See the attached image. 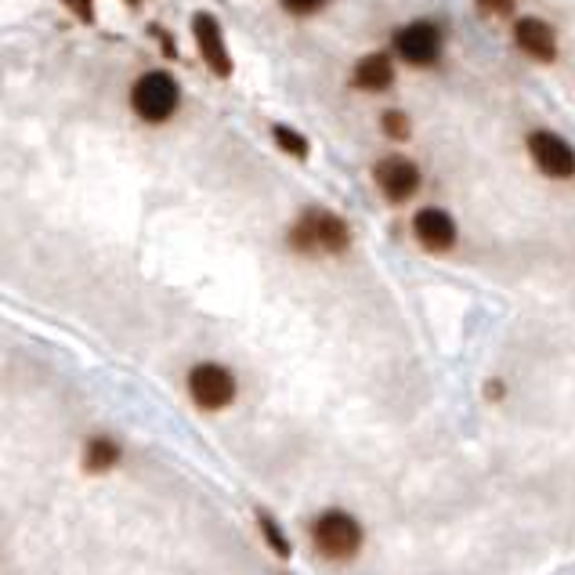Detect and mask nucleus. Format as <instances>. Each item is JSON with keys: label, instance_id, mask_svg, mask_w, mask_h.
Here are the masks:
<instances>
[{"label": "nucleus", "instance_id": "18", "mask_svg": "<svg viewBox=\"0 0 575 575\" xmlns=\"http://www.w3.org/2000/svg\"><path fill=\"white\" fill-rule=\"evenodd\" d=\"M283 4L293 11V15H312V11H319L326 0H283Z\"/></svg>", "mask_w": 575, "mask_h": 575}, {"label": "nucleus", "instance_id": "9", "mask_svg": "<svg viewBox=\"0 0 575 575\" xmlns=\"http://www.w3.org/2000/svg\"><path fill=\"white\" fill-rule=\"evenodd\" d=\"M413 232L416 239H420V246L431 250V254H445V250L456 243V221L438 207L420 210V214L413 217Z\"/></svg>", "mask_w": 575, "mask_h": 575}, {"label": "nucleus", "instance_id": "19", "mask_svg": "<svg viewBox=\"0 0 575 575\" xmlns=\"http://www.w3.org/2000/svg\"><path fill=\"white\" fill-rule=\"evenodd\" d=\"M131 4H134V0H131Z\"/></svg>", "mask_w": 575, "mask_h": 575}, {"label": "nucleus", "instance_id": "11", "mask_svg": "<svg viewBox=\"0 0 575 575\" xmlns=\"http://www.w3.org/2000/svg\"><path fill=\"white\" fill-rule=\"evenodd\" d=\"M355 87H362V91H384V87H391V80H395V66H391V58L384 55V51H377V55H366L355 66Z\"/></svg>", "mask_w": 575, "mask_h": 575}, {"label": "nucleus", "instance_id": "1", "mask_svg": "<svg viewBox=\"0 0 575 575\" xmlns=\"http://www.w3.org/2000/svg\"><path fill=\"white\" fill-rule=\"evenodd\" d=\"M351 243V232L344 225V217L330 214V210H308V214L290 228V246L301 254L312 250H326V254H344Z\"/></svg>", "mask_w": 575, "mask_h": 575}, {"label": "nucleus", "instance_id": "2", "mask_svg": "<svg viewBox=\"0 0 575 575\" xmlns=\"http://www.w3.org/2000/svg\"><path fill=\"white\" fill-rule=\"evenodd\" d=\"M315 550L330 561H351L362 547V525L344 510H326L312 525Z\"/></svg>", "mask_w": 575, "mask_h": 575}, {"label": "nucleus", "instance_id": "12", "mask_svg": "<svg viewBox=\"0 0 575 575\" xmlns=\"http://www.w3.org/2000/svg\"><path fill=\"white\" fill-rule=\"evenodd\" d=\"M116 460H120V449L109 438H95L87 445V471H109Z\"/></svg>", "mask_w": 575, "mask_h": 575}, {"label": "nucleus", "instance_id": "10", "mask_svg": "<svg viewBox=\"0 0 575 575\" xmlns=\"http://www.w3.org/2000/svg\"><path fill=\"white\" fill-rule=\"evenodd\" d=\"M514 40L525 55H532L536 62H554L557 58V33L543 19H521L514 26Z\"/></svg>", "mask_w": 575, "mask_h": 575}, {"label": "nucleus", "instance_id": "5", "mask_svg": "<svg viewBox=\"0 0 575 575\" xmlns=\"http://www.w3.org/2000/svg\"><path fill=\"white\" fill-rule=\"evenodd\" d=\"M528 152L547 178H575V149L554 131H536L528 138Z\"/></svg>", "mask_w": 575, "mask_h": 575}, {"label": "nucleus", "instance_id": "15", "mask_svg": "<svg viewBox=\"0 0 575 575\" xmlns=\"http://www.w3.org/2000/svg\"><path fill=\"white\" fill-rule=\"evenodd\" d=\"M261 532H264V539H268V547L275 550V554L279 557H290V543H286V536H283V528L275 525L272 518H268V514H261Z\"/></svg>", "mask_w": 575, "mask_h": 575}, {"label": "nucleus", "instance_id": "13", "mask_svg": "<svg viewBox=\"0 0 575 575\" xmlns=\"http://www.w3.org/2000/svg\"><path fill=\"white\" fill-rule=\"evenodd\" d=\"M272 138H275V145H279V149L290 152L293 160H308V138H304V134L290 131V127H283V123H279V127L272 131Z\"/></svg>", "mask_w": 575, "mask_h": 575}, {"label": "nucleus", "instance_id": "6", "mask_svg": "<svg viewBox=\"0 0 575 575\" xmlns=\"http://www.w3.org/2000/svg\"><path fill=\"white\" fill-rule=\"evenodd\" d=\"M395 51L406 58L409 66H431L434 58L442 55V33L431 22H413V26L395 33Z\"/></svg>", "mask_w": 575, "mask_h": 575}, {"label": "nucleus", "instance_id": "8", "mask_svg": "<svg viewBox=\"0 0 575 575\" xmlns=\"http://www.w3.org/2000/svg\"><path fill=\"white\" fill-rule=\"evenodd\" d=\"M192 33H196V44H199V55L214 69L217 76H228L232 73V58H228V48H225V37H221V26H217L214 15L207 11H199L196 19H192Z\"/></svg>", "mask_w": 575, "mask_h": 575}, {"label": "nucleus", "instance_id": "7", "mask_svg": "<svg viewBox=\"0 0 575 575\" xmlns=\"http://www.w3.org/2000/svg\"><path fill=\"white\" fill-rule=\"evenodd\" d=\"M377 185L391 203H406L420 189V167L406 156H387L377 163Z\"/></svg>", "mask_w": 575, "mask_h": 575}, {"label": "nucleus", "instance_id": "16", "mask_svg": "<svg viewBox=\"0 0 575 575\" xmlns=\"http://www.w3.org/2000/svg\"><path fill=\"white\" fill-rule=\"evenodd\" d=\"M478 11L485 19H507L514 11V0H478Z\"/></svg>", "mask_w": 575, "mask_h": 575}, {"label": "nucleus", "instance_id": "14", "mask_svg": "<svg viewBox=\"0 0 575 575\" xmlns=\"http://www.w3.org/2000/svg\"><path fill=\"white\" fill-rule=\"evenodd\" d=\"M380 127H384V134L391 138V142H406L409 134H413V127H409V116L402 113V109H387V113L380 116Z\"/></svg>", "mask_w": 575, "mask_h": 575}, {"label": "nucleus", "instance_id": "3", "mask_svg": "<svg viewBox=\"0 0 575 575\" xmlns=\"http://www.w3.org/2000/svg\"><path fill=\"white\" fill-rule=\"evenodd\" d=\"M181 91L170 73H145L138 84L131 87V105L134 113L145 123H163L178 113Z\"/></svg>", "mask_w": 575, "mask_h": 575}, {"label": "nucleus", "instance_id": "4", "mask_svg": "<svg viewBox=\"0 0 575 575\" xmlns=\"http://www.w3.org/2000/svg\"><path fill=\"white\" fill-rule=\"evenodd\" d=\"M189 395L203 409H225L236 398V377L217 362H203L189 373Z\"/></svg>", "mask_w": 575, "mask_h": 575}, {"label": "nucleus", "instance_id": "17", "mask_svg": "<svg viewBox=\"0 0 575 575\" xmlns=\"http://www.w3.org/2000/svg\"><path fill=\"white\" fill-rule=\"evenodd\" d=\"M69 11H73L76 19H84V22H95V8H91V0H62Z\"/></svg>", "mask_w": 575, "mask_h": 575}]
</instances>
